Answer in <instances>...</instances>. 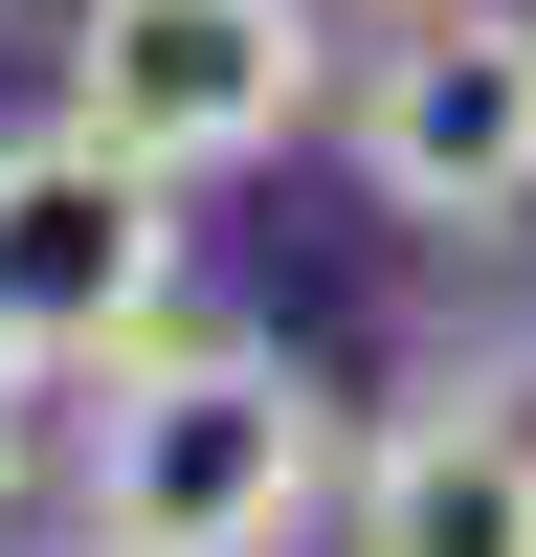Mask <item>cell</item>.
I'll return each instance as SVG.
<instances>
[{
  "instance_id": "obj_1",
  "label": "cell",
  "mask_w": 536,
  "mask_h": 557,
  "mask_svg": "<svg viewBox=\"0 0 536 557\" xmlns=\"http://www.w3.org/2000/svg\"><path fill=\"white\" fill-rule=\"evenodd\" d=\"M336 469V380L291 335H157L68 424V557H291Z\"/></svg>"
},
{
  "instance_id": "obj_2",
  "label": "cell",
  "mask_w": 536,
  "mask_h": 557,
  "mask_svg": "<svg viewBox=\"0 0 536 557\" xmlns=\"http://www.w3.org/2000/svg\"><path fill=\"white\" fill-rule=\"evenodd\" d=\"M336 157L402 246L536 223V0H380V45L336 67Z\"/></svg>"
},
{
  "instance_id": "obj_3",
  "label": "cell",
  "mask_w": 536,
  "mask_h": 557,
  "mask_svg": "<svg viewBox=\"0 0 536 557\" xmlns=\"http://www.w3.org/2000/svg\"><path fill=\"white\" fill-rule=\"evenodd\" d=\"M179 335V178H134L112 134H0V380L89 401L112 357Z\"/></svg>"
},
{
  "instance_id": "obj_4",
  "label": "cell",
  "mask_w": 536,
  "mask_h": 557,
  "mask_svg": "<svg viewBox=\"0 0 536 557\" xmlns=\"http://www.w3.org/2000/svg\"><path fill=\"white\" fill-rule=\"evenodd\" d=\"M336 112V23L313 0H68V134L134 178H246Z\"/></svg>"
},
{
  "instance_id": "obj_5",
  "label": "cell",
  "mask_w": 536,
  "mask_h": 557,
  "mask_svg": "<svg viewBox=\"0 0 536 557\" xmlns=\"http://www.w3.org/2000/svg\"><path fill=\"white\" fill-rule=\"evenodd\" d=\"M336 557H536V424L491 380H425L336 469Z\"/></svg>"
},
{
  "instance_id": "obj_6",
  "label": "cell",
  "mask_w": 536,
  "mask_h": 557,
  "mask_svg": "<svg viewBox=\"0 0 536 557\" xmlns=\"http://www.w3.org/2000/svg\"><path fill=\"white\" fill-rule=\"evenodd\" d=\"M23 491H45V401L0 380V535H23Z\"/></svg>"
},
{
  "instance_id": "obj_7",
  "label": "cell",
  "mask_w": 536,
  "mask_h": 557,
  "mask_svg": "<svg viewBox=\"0 0 536 557\" xmlns=\"http://www.w3.org/2000/svg\"><path fill=\"white\" fill-rule=\"evenodd\" d=\"M0 23H23V0H0Z\"/></svg>"
}]
</instances>
